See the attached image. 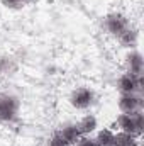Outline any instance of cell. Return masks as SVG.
<instances>
[{
    "label": "cell",
    "instance_id": "obj_1",
    "mask_svg": "<svg viewBox=\"0 0 144 146\" xmlns=\"http://www.w3.org/2000/svg\"><path fill=\"white\" fill-rule=\"evenodd\" d=\"M115 126L119 131L122 133H129V134H134L137 138L143 136L144 131V114L143 110H136L132 114H124L120 112L115 119Z\"/></svg>",
    "mask_w": 144,
    "mask_h": 146
},
{
    "label": "cell",
    "instance_id": "obj_2",
    "mask_svg": "<svg viewBox=\"0 0 144 146\" xmlns=\"http://www.w3.org/2000/svg\"><path fill=\"white\" fill-rule=\"evenodd\" d=\"M20 100L14 94H0V122L14 124L19 121Z\"/></svg>",
    "mask_w": 144,
    "mask_h": 146
},
{
    "label": "cell",
    "instance_id": "obj_3",
    "mask_svg": "<svg viewBox=\"0 0 144 146\" xmlns=\"http://www.w3.org/2000/svg\"><path fill=\"white\" fill-rule=\"evenodd\" d=\"M115 88L120 94H141L143 95V88H144L143 75L137 76V75H132L129 72L122 73L115 82Z\"/></svg>",
    "mask_w": 144,
    "mask_h": 146
},
{
    "label": "cell",
    "instance_id": "obj_4",
    "mask_svg": "<svg viewBox=\"0 0 144 146\" xmlns=\"http://www.w3.org/2000/svg\"><path fill=\"white\" fill-rule=\"evenodd\" d=\"M95 100H97V95H95L93 88H90V87H78L70 95V104L76 110L90 109L95 104Z\"/></svg>",
    "mask_w": 144,
    "mask_h": 146
},
{
    "label": "cell",
    "instance_id": "obj_5",
    "mask_svg": "<svg viewBox=\"0 0 144 146\" xmlns=\"http://www.w3.org/2000/svg\"><path fill=\"white\" fill-rule=\"evenodd\" d=\"M129 26H131V22H129L127 15H124L122 12H110L104 17V27L114 37H117L120 33H124Z\"/></svg>",
    "mask_w": 144,
    "mask_h": 146
},
{
    "label": "cell",
    "instance_id": "obj_6",
    "mask_svg": "<svg viewBox=\"0 0 144 146\" xmlns=\"http://www.w3.org/2000/svg\"><path fill=\"white\" fill-rule=\"evenodd\" d=\"M143 95L141 94H120L117 99L119 110L124 114H132L136 110H143Z\"/></svg>",
    "mask_w": 144,
    "mask_h": 146
},
{
    "label": "cell",
    "instance_id": "obj_7",
    "mask_svg": "<svg viewBox=\"0 0 144 146\" xmlns=\"http://www.w3.org/2000/svg\"><path fill=\"white\" fill-rule=\"evenodd\" d=\"M124 60H126V68H127L129 73L137 75V76L143 75V72H144V58L137 49H129Z\"/></svg>",
    "mask_w": 144,
    "mask_h": 146
},
{
    "label": "cell",
    "instance_id": "obj_8",
    "mask_svg": "<svg viewBox=\"0 0 144 146\" xmlns=\"http://www.w3.org/2000/svg\"><path fill=\"white\" fill-rule=\"evenodd\" d=\"M78 129H80V134L81 136H92L97 129H98V121L93 114H85L78 122H76Z\"/></svg>",
    "mask_w": 144,
    "mask_h": 146
},
{
    "label": "cell",
    "instance_id": "obj_9",
    "mask_svg": "<svg viewBox=\"0 0 144 146\" xmlns=\"http://www.w3.org/2000/svg\"><path fill=\"white\" fill-rule=\"evenodd\" d=\"M137 39H139V33H137V29H134L132 26H129L124 33H120V34L117 36L119 44H120L122 48H126V49H134L136 44H137Z\"/></svg>",
    "mask_w": 144,
    "mask_h": 146
},
{
    "label": "cell",
    "instance_id": "obj_10",
    "mask_svg": "<svg viewBox=\"0 0 144 146\" xmlns=\"http://www.w3.org/2000/svg\"><path fill=\"white\" fill-rule=\"evenodd\" d=\"M65 141H68L70 145H75L78 139H80V129H78V126H76V122H68V124H63L58 131H56Z\"/></svg>",
    "mask_w": 144,
    "mask_h": 146
},
{
    "label": "cell",
    "instance_id": "obj_11",
    "mask_svg": "<svg viewBox=\"0 0 144 146\" xmlns=\"http://www.w3.org/2000/svg\"><path fill=\"white\" fill-rule=\"evenodd\" d=\"M114 146H141V141L134 134L117 131L114 134Z\"/></svg>",
    "mask_w": 144,
    "mask_h": 146
},
{
    "label": "cell",
    "instance_id": "obj_12",
    "mask_svg": "<svg viewBox=\"0 0 144 146\" xmlns=\"http://www.w3.org/2000/svg\"><path fill=\"white\" fill-rule=\"evenodd\" d=\"M114 134L115 131H112L110 127H102V129H97L95 131V143L97 146H114Z\"/></svg>",
    "mask_w": 144,
    "mask_h": 146
},
{
    "label": "cell",
    "instance_id": "obj_13",
    "mask_svg": "<svg viewBox=\"0 0 144 146\" xmlns=\"http://www.w3.org/2000/svg\"><path fill=\"white\" fill-rule=\"evenodd\" d=\"M17 65L12 56H0V75H12Z\"/></svg>",
    "mask_w": 144,
    "mask_h": 146
},
{
    "label": "cell",
    "instance_id": "obj_14",
    "mask_svg": "<svg viewBox=\"0 0 144 146\" xmlns=\"http://www.w3.org/2000/svg\"><path fill=\"white\" fill-rule=\"evenodd\" d=\"M46 146H71L68 141H65L58 133H54L49 139H48V143H46Z\"/></svg>",
    "mask_w": 144,
    "mask_h": 146
},
{
    "label": "cell",
    "instance_id": "obj_15",
    "mask_svg": "<svg viewBox=\"0 0 144 146\" xmlns=\"http://www.w3.org/2000/svg\"><path fill=\"white\" fill-rule=\"evenodd\" d=\"M2 3H3L7 9L17 10V9H22V7L27 3V0H2Z\"/></svg>",
    "mask_w": 144,
    "mask_h": 146
},
{
    "label": "cell",
    "instance_id": "obj_16",
    "mask_svg": "<svg viewBox=\"0 0 144 146\" xmlns=\"http://www.w3.org/2000/svg\"><path fill=\"white\" fill-rule=\"evenodd\" d=\"M73 146H97V143H95L93 136H80V139Z\"/></svg>",
    "mask_w": 144,
    "mask_h": 146
}]
</instances>
